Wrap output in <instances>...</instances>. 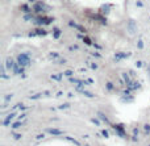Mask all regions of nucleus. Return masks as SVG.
Returning a JSON list of instances; mask_svg holds the SVG:
<instances>
[{
	"mask_svg": "<svg viewBox=\"0 0 150 146\" xmlns=\"http://www.w3.org/2000/svg\"><path fill=\"white\" fill-rule=\"evenodd\" d=\"M18 62H20L21 66H28L29 65V58L26 55H20L18 57Z\"/></svg>",
	"mask_w": 150,
	"mask_h": 146,
	"instance_id": "f257e3e1",
	"label": "nucleus"
},
{
	"mask_svg": "<svg viewBox=\"0 0 150 146\" xmlns=\"http://www.w3.org/2000/svg\"><path fill=\"white\" fill-rule=\"evenodd\" d=\"M129 30L132 32H134V23H133V21H129Z\"/></svg>",
	"mask_w": 150,
	"mask_h": 146,
	"instance_id": "f03ea898",
	"label": "nucleus"
}]
</instances>
